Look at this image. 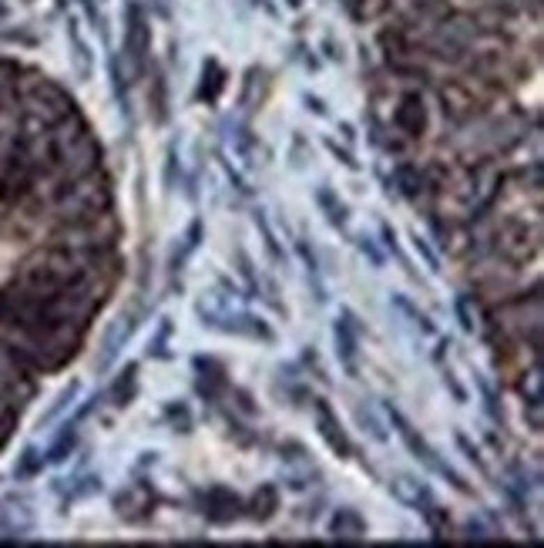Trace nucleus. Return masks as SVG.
Returning a JSON list of instances; mask_svg holds the SVG:
<instances>
[{
	"label": "nucleus",
	"mask_w": 544,
	"mask_h": 548,
	"mask_svg": "<svg viewBox=\"0 0 544 548\" xmlns=\"http://www.w3.org/2000/svg\"><path fill=\"white\" fill-rule=\"evenodd\" d=\"M387 417L394 420L396 434L403 437V444H407V451H410L413 457H417V461L423 464V468H430L433 474H440V478H447V485H451V488H457V492H460V494H474V492H470V485H467V481H464L460 474L453 471V468H451V464H447V461H440V457H437V451H433V448H430V444H427V441H423V437L417 434V427H413L410 420H407V417H403V414H400V411H396L394 404H387Z\"/></svg>",
	"instance_id": "1"
},
{
	"label": "nucleus",
	"mask_w": 544,
	"mask_h": 548,
	"mask_svg": "<svg viewBox=\"0 0 544 548\" xmlns=\"http://www.w3.org/2000/svg\"><path fill=\"white\" fill-rule=\"evenodd\" d=\"M148 47H151V34H148V20L141 3L128 0V24H125V54L132 61L134 75H145V64H148Z\"/></svg>",
	"instance_id": "2"
},
{
	"label": "nucleus",
	"mask_w": 544,
	"mask_h": 548,
	"mask_svg": "<svg viewBox=\"0 0 544 548\" xmlns=\"http://www.w3.org/2000/svg\"><path fill=\"white\" fill-rule=\"evenodd\" d=\"M333 340H336V357L343 363V370L350 374V377H359L357 374V353H359V337H357V317L350 313V310H343L339 313L336 326H333Z\"/></svg>",
	"instance_id": "3"
},
{
	"label": "nucleus",
	"mask_w": 544,
	"mask_h": 548,
	"mask_svg": "<svg viewBox=\"0 0 544 548\" xmlns=\"http://www.w3.org/2000/svg\"><path fill=\"white\" fill-rule=\"evenodd\" d=\"M313 411H316V427H319V437L336 451V457H350L353 454V444H350V437H346V431L339 427L336 414L329 411V404L322 397H313Z\"/></svg>",
	"instance_id": "4"
},
{
	"label": "nucleus",
	"mask_w": 544,
	"mask_h": 548,
	"mask_svg": "<svg viewBox=\"0 0 544 548\" xmlns=\"http://www.w3.org/2000/svg\"><path fill=\"white\" fill-rule=\"evenodd\" d=\"M423 101H420V95H407L403 98V105L396 108V125H400V132H407L410 138H417V135H423Z\"/></svg>",
	"instance_id": "5"
},
{
	"label": "nucleus",
	"mask_w": 544,
	"mask_h": 548,
	"mask_svg": "<svg viewBox=\"0 0 544 548\" xmlns=\"http://www.w3.org/2000/svg\"><path fill=\"white\" fill-rule=\"evenodd\" d=\"M316 202H319V208L326 212V219H329V226H333V229H339V232H346V229H350V208H346V202H339L333 189L319 185V189H316Z\"/></svg>",
	"instance_id": "6"
},
{
	"label": "nucleus",
	"mask_w": 544,
	"mask_h": 548,
	"mask_svg": "<svg viewBox=\"0 0 544 548\" xmlns=\"http://www.w3.org/2000/svg\"><path fill=\"white\" fill-rule=\"evenodd\" d=\"M329 535L333 538H363L366 535V522L359 518V511L353 508H339L329 522Z\"/></svg>",
	"instance_id": "7"
},
{
	"label": "nucleus",
	"mask_w": 544,
	"mask_h": 548,
	"mask_svg": "<svg viewBox=\"0 0 544 548\" xmlns=\"http://www.w3.org/2000/svg\"><path fill=\"white\" fill-rule=\"evenodd\" d=\"M134 390H138V363H128V367H125V374L114 380V387L108 390V394L114 397L118 407H128L132 397H134Z\"/></svg>",
	"instance_id": "8"
},
{
	"label": "nucleus",
	"mask_w": 544,
	"mask_h": 548,
	"mask_svg": "<svg viewBox=\"0 0 544 548\" xmlns=\"http://www.w3.org/2000/svg\"><path fill=\"white\" fill-rule=\"evenodd\" d=\"M394 306L400 310V313H403V317H407V320L413 323V326H420V330H423L427 337H433V333H437V326L430 323V317H427V313H420V310H417V306H413V303L407 300V296L394 293Z\"/></svg>",
	"instance_id": "9"
},
{
	"label": "nucleus",
	"mask_w": 544,
	"mask_h": 548,
	"mask_svg": "<svg viewBox=\"0 0 544 548\" xmlns=\"http://www.w3.org/2000/svg\"><path fill=\"white\" fill-rule=\"evenodd\" d=\"M252 222H256V229L263 232V243H265V249H269V256H272L276 263H282L286 256H282L279 243H276V232H272V226H269V219H265L263 208H256V212H252Z\"/></svg>",
	"instance_id": "10"
},
{
	"label": "nucleus",
	"mask_w": 544,
	"mask_h": 548,
	"mask_svg": "<svg viewBox=\"0 0 544 548\" xmlns=\"http://www.w3.org/2000/svg\"><path fill=\"white\" fill-rule=\"evenodd\" d=\"M477 387H481V394H484V411H488V417L494 424H504V407H501L497 394L490 390V383L484 377H477Z\"/></svg>",
	"instance_id": "11"
},
{
	"label": "nucleus",
	"mask_w": 544,
	"mask_h": 548,
	"mask_svg": "<svg viewBox=\"0 0 544 548\" xmlns=\"http://www.w3.org/2000/svg\"><path fill=\"white\" fill-rule=\"evenodd\" d=\"M453 441H457V448L464 451V457H467V461L474 464V468H477V471L488 474V461H484V457H481V451H477V448H474V444L467 441V434H460V431H457V434H453Z\"/></svg>",
	"instance_id": "12"
},
{
	"label": "nucleus",
	"mask_w": 544,
	"mask_h": 548,
	"mask_svg": "<svg viewBox=\"0 0 544 548\" xmlns=\"http://www.w3.org/2000/svg\"><path fill=\"white\" fill-rule=\"evenodd\" d=\"M169 337H171V323L162 320V326H158V333H155V340L148 343V357H169Z\"/></svg>",
	"instance_id": "13"
},
{
	"label": "nucleus",
	"mask_w": 544,
	"mask_h": 548,
	"mask_svg": "<svg viewBox=\"0 0 544 548\" xmlns=\"http://www.w3.org/2000/svg\"><path fill=\"white\" fill-rule=\"evenodd\" d=\"M413 249H417V256H423V263L430 266V273H440V259H437V252H433L430 243L420 232H413Z\"/></svg>",
	"instance_id": "14"
},
{
	"label": "nucleus",
	"mask_w": 544,
	"mask_h": 548,
	"mask_svg": "<svg viewBox=\"0 0 544 548\" xmlns=\"http://www.w3.org/2000/svg\"><path fill=\"white\" fill-rule=\"evenodd\" d=\"M357 246H359V252H363V256L370 259V266H373V269H383V252L376 249V243L370 239V236H359Z\"/></svg>",
	"instance_id": "15"
},
{
	"label": "nucleus",
	"mask_w": 544,
	"mask_h": 548,
	"mask_svg": "<svg viewBox=\"0 0 544 548\" xmlns=\"http://www.w3.org/2000/svg\"><path fill=\"white\" fill-rule=\"evenodd\" d=\"M357 417H359V424H363V431H370V434H373L376 441H387V431L380 427V420H376L373 414H366V411L359 407V411H357Z\"/></svg>",
	"instance_id": "16"
},
{
	"label": "nucleus",
	"mask_w": 544,
	"mask_h": 548,
	"mask_svg": "<svg viewBox=\"0 0 544 548\" xmlns=\"http://www.w3.org/2000/svg\"><path fill=\"white\" fill-rule=\"evenodd\" d=\"M239 269H242V276L249 280V296H259V280H256L252 263H249V256H245V252H239Z\"/></svg>",
	"instance_id": "17"
},
{
	"label": "nucleus",
	"mask_w": 544,
	"mask_h": 548,
	"mask_svg": "<svg viewBox=\"0 0 544 548\" xmlns=\"http://www.w3.org/2000/svg\"><path fill=\"white\" fill-rule=\"evenodd\" d=\"M444 383H447V387H451V394L457 400H460V404H464V400H467V390H464V387H460V380L453 377V370L451 367H444Z\"/></svg>",
	"instance_id": "18"
},
{
	"label": "nucleus",
	"mask_w": 544,
	"mask_h": 548,
	"mask_svg": "<svg viewBox=\"0 0 544 548\" xmlns=\"http://www.w3.org/2000/svg\"><path fill=\"white\" fill-rule=\"evenodd\" d=\"M326 149L333 151V155H336V158H339V162H343V165H346V169H353V172L359 169V162H357V158H353V155H350V151H346V149H339L336 142H326Z\"/></svg>",
	"instance_id": "19"
},
{
	"label": "nucleus",
	"mask_w": 544,
	"mask_h": 548,
	"mask_svg": "<svg viewBox=\"0 0 544 548\" xmlns=\"http://www.w3.org/2000/svg\"><path fill=\"white\" fill-rule=\"evenodd\" d=\"M457 317H460V326L467 330V333H474L477 330V320L467 313V306H464V300H457Z\"/></svg>",
	"instance_id": "20"
},
{
	"label": "nucleus",
	"mask_w": 544,
	"mask_h": 548,
	"mask_svg": "<svg viewBox=\"0 0 544 548\" xmlns=\"http://www.w3.org/2000/svg\"><path fill=\"white\" fill-rule=\"evenodd\" d=\"M306 108H309V112H316V114H326V105H322L319 98H313V95H306Z\"/></svg>",
	"instance_id": "21"
},
{
	"label": "nucleus",
	"mask_w": 544,
	"mask_h": 548,
	"mask_svg": "<svg viewBox=\"0 0 544 548\" xmlns=\"http://www.w3.org/2000/svg\"><path fill=\"white\" fill-rule=\"evenodd\" d=\"M252 3H256V7H263V10L269 14V17H276V7H272L269 0H252Z\"/></svg>",
	"instance_id": "22"
},
{
	"label": "nucleus",
	"mask_w": 544,
	"mask_h": 548,
	"mask_svg": "<svg viewBox=\"0 0 544 548\" xmlns=\"http://www.w3.org/2000/svg\"><path fill=\"white\" fill-rule=\"evenodd\" d=\"M300 3H302V0H289V7H300Z\"/></svg>",
	"instance_id": "23"
}]
</instances>
